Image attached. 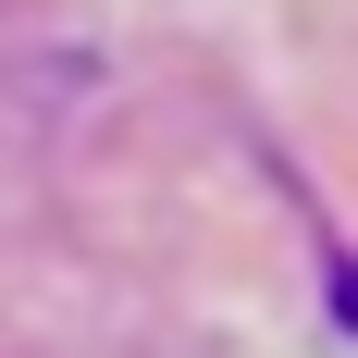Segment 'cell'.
<instances>
[{"instance_id":"1","label":"cell","mask_w":358,"mask_h":358,"mask_svg":"<svg viewBox=\"0 0 358 358\" xmlns=\"http://www.w3.org/2000/svg\"><path fill=\"white\" fill-rule=\"evenodd\" d=\"M334 309H346V334H358V272H334Z\"/></svg>"}]
</instances>
